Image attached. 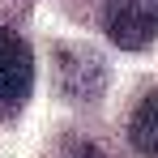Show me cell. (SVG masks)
I'll list each match as a JSON object with an SVG mask.
<instances>
[{
	"label": "cell",
	"instance_id": "1",
	"mask_svg": "<svg viewBox=\"0 0 158 158\" xmlns=\"http://www.w3.org/2000/svg\"><path fill=\"white\" fill-rule=\"evenodd\" d=\"M30 90H34V52L17 30L0 26V115L26 107Z\"/></svg>",
	"mask_w": 158,
	"mask_h": 158
},
{
	"label": "cell",
	"instance_id": "2",
	"mask_svg": "<svg viewBox=\"0 0 158 158\" xmlns=\"http://www.w3.org/2000/svg\"><path fill=\"white\" fill-rule=\"evenodd\" d=\"M107 39L124 52H145L158 34V0H107Z\"/></svg>",
	"mask_w": 158,
	"mask_h": 158
},
{
	"label": "cell",
	"instance_id": "3",
	"mask_svg": "<svg viewBox=\"0 0 158 158\" xmlns=\"http://www.w3.org/2000/svg\"><path fill=\"white\" fill-rule=\"evenodd\" d=\"M56 85L69 94V98H98L103 94V60L81 47H60L56 52Z\"/></svg>",
	"mask_w": 158,
	"mask_h": 158
},
{
	"label": "cell",
	"instance_id": "4",
	"mask_svg": "<svg viewBox=\"0 0 158 158\" xmlns=\"http://www.w3.org/2000/svg\"><path fill=\"white\" fill-rule=\"evenodd\" d=\"M128 141H132L137 154L158 158V90L137 103V111H132V120H128Z\"/></svg>",
	"mask_w": 158,
	"mask_h": 158
},
{
	"label": "cell",
	"instance_id": "5",
	"mask_svg": "<svg viewBox=\"0 0 158 158\" xmlns=\"http://www.w3.org/2000/svg\"><path fill=\"white\" fill-rule=\"evenodd\" d=\"M60 158H107V154L94 145V141H69V150H64Z\"/></svg>",
	"mask_w": 158,
	"mask_h": 158
}]
</instances>
